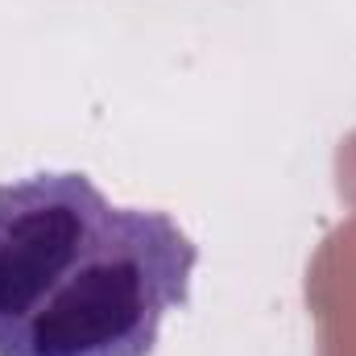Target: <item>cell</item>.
Listing matches in <instances>:
<instances>
[{"instance_id": "1", "label": "cell", "mask_w": 356, "mask_h": 356, "mask_svg": "<svg viewBox=\"0 0 356 356\" xmlns=\"http://www.w3.org/2000/svg\"><path fill=\"white\" fill-rule=\"evenodd\" d=\"M199 245L79 170L0 182V356H154Z\"/></svg>"}]
</instances>
